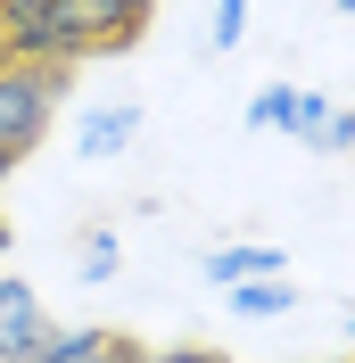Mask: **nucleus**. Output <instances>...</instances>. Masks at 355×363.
I'll use <instances>...</instances> for the list:
<instances>
[{
  "label": "nucleus",
  "mask_w": 355,
  "mask_h": 363,
  "mask_svg": "<svg viewBox=\"0 0 355 363\" xmlns=\"http://www.w3.org/2000/svg\"><path fill=\"white\" fill-rule=\"evenodd\" d=\"M116 264H124V256H116V231H83L75 272H83V281H116Z\"/></svg>",
  "instance_id": "obj_9"
},
{
  "label": "nucleus",
  "mask_w": 355,
  "mask_h": 363,
  "mask_svg": "<svg viewBox=\"0 0 355 363\" xmlns=\"http://www.w3.org/2000/svg\"><path fill=\"white\" fill-rule=\"evenodd\" d=\"M339 17H355V0H339Z\"/></svg>",
  "instance_id": "obj_16"
},
{
  "label": "nucleus",
  "mask_w": 355,
  "mask_h": 363,
  "mask_svg": "<svg viewBox=\"0 0 355 363\" xmlns=\"http://www.w3.org/2000/svg\"><path fill=\"white\" fill-rule=\"evenodd\" d=\"M231 314H248V322L297 314V281H289V272H273V281H240V289H231Z\"/></svg>",
  "instance_id": "obj_8"
},
{
  "label": "nucleus",
  "mask_w": 355,
  "mask_h": 363,
  "mask_svg": "<svg viewBox=\"0 0 355 363\" xmlns=\"http://www.w3.org/2000/svg\"><path fill=\"white\" fill-rule=\"evenodd\" d=\"M42 339H50V314H42V297H33V281L0 272V363H33Z\"/></svg>",
  "instance_id": "obj_3"
},
{
  "label": "nucleus",
  "mask_w": 355,
  "mask_h": 363,
  "mask_svg": "<svg viewBox=\"0 0 355 363\" xmlns=\"http://www.w3.org/2000/svg\"><path fill=\"white\" fill-rule=\"evenodd\" d=\"M116 347H124V330H58V322H50V339L33 347V363H116Z\"/></svg>",
  "instance_id": "obj_6"
},
{
  "label": "nucleus",
  "mask_w": 355,
  "mask_h": 363,
  "mask_svg": "<svg viewBox=\"0 0 355 363\" xmlns=\"http://www.w3.org/2000/svg\"><path fill=\"white\" fill-rule=\"evenodd\" d=\"M0 58H9V50H0Z\"/></svg>",
  "instance_id": "obj_20"
},
{
  "label": "nucleus",
  "mask_w": 355,
  "mask_h": 363,
  "mask_svg": "<svg viewBox=\"0 0 355 363\" xmlns=\"http://www.w3.org/2000/svg\"><path fill=\"white\" fill-rule=\"evenodd\" d=\"M248 9H256V0H215V17H207V50H240Z\"/></svg>",
  "instance_id": "obj_10"
},
{
  "label": "nucleus",
  "mask_w": 355,
  "mask_h": 363,
  "mask_svg": "<svg viewBox=\"0 0 355 363\" xmlns=\"http://www.w3.org/2000/svg\"><path fill=\"white\" fill-rule=\"evenodd\" d=\"M0 256H9V223H0Z\"/></svg>",
  "instance_id": "obj_17"
},
{
  "label": "nucleus",
  "mask_w": 355,
  "mask_h": 363,
  "mask_svg": "<svg viewBox=\"0 0 355 363\" xmlns=\"http://www.w3.org/2000/svg\"><path fill=\"white\" fill-rule=\"evenodd\" d=\"M0 50L33 67H75L91 58V17L83 0H0Z\"/></svg>",
  "instance_id": "obj_1"
},
{
  "label": "nucleus",
  "mask_w": 355,
  "mask_h": 363,
  "mask_svg": "<svg viewBox=\"0 0 355 363\" xmlns=\"http://www.w3.org/2000/svg\"><path fill=\"white\" fill-rule=\"evenodd\" d=\"M347 339H355V314H347Z\"/></svg>",
  "instance_id": "obj_18"
},
{
  "label": "nucleus",
  "mask_w": 355,
  "mask_h": 363,
  "mask_svg": "<svg viewBox=\"0 0 355 363\" xmlns=\"http://www.w3.org/2000/svg\"><path fill=\"white\" fill-rule=\"evenodd\" d=\"M339 363H355V355H339Z\"/></svg>",
  "instance_id": "obj_19"
},
{
  "label": "nucleus",
  "mask_w": 355,
  "mask_h": 363,
  "mask_svg": "<svg viewBox=\"0 0 355 363\" xmlns=\"http://www.w3.org/2000/svg\"><path fill=\"white\" fill-rule=\"evenodd\" d=\"M83 17H91V50H124L157 17V0H83Z\"/></svg>",
  "instance_id": "obj_7"
},
{
  "label": "nucleus",
  "mask_w": 355,
  "mask_h": 363,
  "mask_svg": "<svg viewBox=\"0 0 355 363\" xmlns=\"http://www.w3.org/2000/svg\"><path fill=\"white\" fill-rule=\"evenodd\" d=\"M116 363H231V355H215V347H116Z\"/></svg>",
  "instance_id": "obj_12"
},
{
  "label": "nucleus",
  "mask_w": 355,
  "mask_h": 363,
  "mask_svg": "<svg viewBox=\"0 0 355 363\" xmlns=\"http://www.w3.org/2000/svg\"><path fill=\"white\" fill-rule=\"evenodd\" d=\"M289 91H297V83H265L256 99H248V133H281V124H289Z\"/></svg>",
  "instance_id": "obj_11"
},
{
  "label": "nucleus",
  "mask_w": 355,
  "mask_h": 363,
  "mask_svg": "<svg viewBox=\"0 0 355 363\" xmlns=\"http://www.w3.org/2000/svg\"><path fill=\"white\" fill-rule=\"evenodd\" d=\"M133 133H141V108H133V99H108V108L83 116L75 149H83V165H108V157H124V149H133Z\"/></svg>",
  "instance_id": "obj_5"
},
{
  "label": "nucleus",
  "mask_w": 355,
  "mask_h": 363,
  "mask_svg": "<svg viewBox=\"0 0 355 363\" xmlns=\"http://www.w3.org/2000/svg\"><path fill=\"white\" fill-rule=\"evenodd\" d=\"M306 149H322V157H347V149H355V108H331V116H322V133H314Z\"/></svg>",
  "instance_id": "obj_14"
},
{
  "label": "nucleus",
  "mask_w": 355,
  "mask_h": 363,
  "mask_svg": "<svg viewBox=\"0 0 355 363\" xmlns=\"http://www.w3.org/2000/svg\"><path fill=\"white\" fill-rule=\"evenodd\" d=\"M17 165H25V157H9V149H0V182H9V174H17Z\"/></svg>",
  "instance_id": "obj_15"
},
{
  "label": "nucleus",
  "mask_w": 355,
  "mask_h": 363,
  "mask_svg": "<svg viewBox=\"0 0 355 363\" xmlns=\"http://www.w3.org/2000/svg\"><path fill=\"white\" fill-rule=\"evenodd\" d=\"M273 272H289V256L265 248V240H223V248L199 256V281H207V289H240V281H273Z\"/></svg>",
  "instance_id": "obj_4"
},
{
  "label": "nucleus",
  "mask_w": 355,
  "mask_h": 363,
  "mask_svg": "<svg viewBox=\"0 0 355 363\" xmlns=\"http://www.w3.org/2000/svg\"><path fill=\"white\" fill-rule=\"evenodd\" d=\"M75 67H33V58H0V149L33 157V140L50 133V116L67 99Z\"/></svg>",
  "instance_id": "obj_2"
},
{
  "label": "nucleus",
  "mask_w": 355,
  "mask_h": 363,
  "mask_svg": "<svg viewBox=\"0 0 355 363\" xmlns=\"http://www.w3.org/2000/svg\"><path fill=\"white\" fill-rule=\"evenodd\" d=\"M322 116H331V99H322V91H289V124H281V133L314 140V133H322Z\"/></svg>",
  "instance_id": "obj_13"
}]
</instances>
